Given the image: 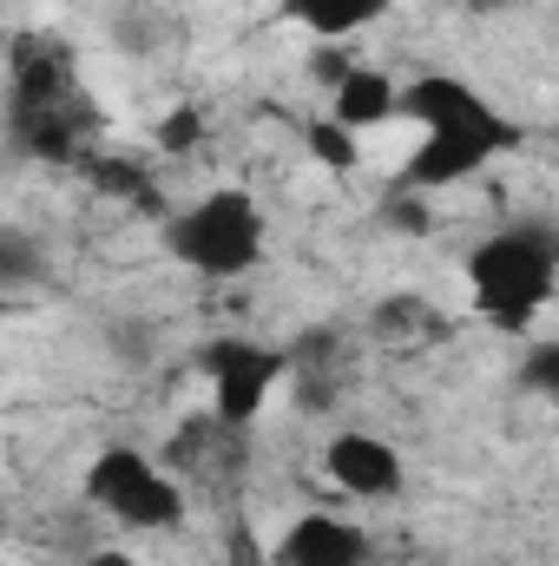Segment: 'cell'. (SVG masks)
I'll use <instances>...</instances> for the list:
<instances>
[{
	"instance_id": "obj_8",
	"label": "cell",
	"mask_w": 559,
	"mask_h": 566,
	"mask_svg": "<svg viewBox=\"0 0 559 566\" xmlns=\"http://www.w3.org/2000/svg\"><path fill=\"white\" fill-rule=\"evenodd\" d=\"M277 566H369V534L342 514H303L283 527Z\"/></svg>"
},
{
	"instance_id": "obj_16",
	"label": "cell",
	"mask_w": 559,
	"mask_h": 566,
	"mask_svg": "<svg viewBox=\"0 0 559 566\" xmlns=\"http://www.w3.org/2000/svg\"><path fill=\"white\" fill-rule=\"evenodd\" d=\"M158 145H165V151H191V145H198V113H191V106H171V113L158 119Z\"/></svg>"
},
{
	"instance_id": "obj_18",
	"label": "cell",
	"mask_w": 559,
	"mask_h": 566,
	"mask_svg": "<svg viewBox=\"0 0 559 566\" xmlns=\"http://www.w3.org/2000/svg\"><path fill=\"white\" fill-rule=\"evenodd\" d=\"M86 566H133V560H126L119 547H99V554H93V560H86Z\"/></svg>"
},
{
	"instance_id": "obj_14",
	"label": "cell",
	"mask_w": 559,
	"mask_h": 566,
	"mask_svg": "<svg viewBox=\"0 0 559 566\" xmlns=\"http://www.w3.org/2000/svg\"><path fill=\"white\" fill-rule=\"evenodd\" d=\"M0 283H33V244H27V231H0Z\"/></svg>"
},
{
	"instance_id": "obj_6",
	"label": "cell",
	"mask_w": 559,
	"mask_h": 566,
	"mask_svg": "<svg viewBox=\"0 0 559 566\" xmlns=\"http://www.w3.org/2000/svg\"><path fill=\"white\" fill-rule=\"evenodd\" d=\"M323 474H329L342 494H356V501H395L402 481H409L395 441H389V434H369V428H342V434H329V448H323Z\"/></svg>"
},
{
	"instance_id": "obj_13",
	"label": "cell",
	"mask_w": 559,
	"mask_h": 566,
	"mask_svg": "<svg viewBox=\"0 0 559 566\" xmlns=\"http://www.w3.org/2000/svg\"><path fill=\"white\" fill-rule=\"evenodd\" d=\"M520 389H527V396H547V402H559V336H540V343H527V363H520Z\"/></svg>"
},
{
	"instance_id": "obj_7",
	"label": "cell",
	"mask_w": 559,
	"mask_h": 566,
	"mask_svg": "<svg viewBox=\"0 0 559 566\" xmlns=\"http://www.w3.org/2000/svg\"><path fill=\"white\" fill-rule=\"evenodd\" d=\"M13 113H46L73 99V53L53 33H20L13 40Z\"/></svg>"
},
{
	"instance_id": "obj_11",
	"label": "cell",
	"mask_w": 559,
	"mask_h": 566,
	"mask_svg": "<svg viewBox=\"0 0 559 566\" xmlns=\"http://www.w3.org/2000/svg\"><path fill=\"white\" fill-rule=\"evenodd\" d=\"M376 336L382 343H441L447 336V316L428 303V296H389L376 310Z\"/></svg>"
},
{
	"instance_id": "obj_12",
	"label": "cell",
	"mask_w": 559,
	"mask_h": 566,
	"mask_svg": "<svg viewBox=\"0 0 559 566\" xmlns=\"http://www.w3.org/2000/svg\"><path fill=\"white\" fill-rule=\"evenodd\" d=\"M356 139H362V133H349L342 119H309V126H303L309 158L329 165V171H349V165H356Z\"/></svg>"
},
{
	"instance_id": "obj_9",
	"label": "cell",
	"mask_w": 559,
	"mask_h": 566,
	"mask_svg": "<svg viewBox=\"0 0 559 566\" xmlns=\"http://www.w3.org/2000/svg\"><path fill=\"white\" fill-rule=\"evenodd\" d=\"M329 119H342L349 133H376V126L402 119V86L382 66H349L329 86Z\"/></svg>"
},
{
	"instance_id": "obj_20",
	"label": "cell",
	"mask_w": 559,
	"mask_h": 566,
	"mask_svg": "<svg viewBox=\"0 0 559 566\" xmlns=\"http://www.w3.org/2000/svg\"><path fill=\"white\" fill-rule=\"evenodd\" d=\"M553 409H559V402H553Z\"/></svg>"
},
{
	"instance_id": "obj_15",
	"label": "cell",
	"mask_w": 559,
	"mask_h": 566,
	"mask_svg": "<svg viewBox=\"0 0 559 566\" xmlns=\"http://www.w3.org/2000/svg\"><path fill=\"white\" fill-rule=\"evenodd\" d=\"M382 218H389L402 238H421V231H428V198H421V191H395V198L382 205Z\"/></svg>"
},
{
	"instance_id": "obj_5",
	"label": "cell",
	"mask_w": 559,
	"mask_h": 566,
	"mask_svg": "<svg viewBox=\"0 0 559 566\" xmlns=\"http://www.w3.org/2000/svg\"><path fill=\"white\" fill-rule=\"evenodd\" d=\"M198 369H204V382H211V416L244 434V428L271 409V396L283 389V376H289L296 363H289V349L257 343V336H211V343L198 349Z\"/></svg>"
},
{
	"instance_id": "obj_4",
	"label": "cell",
	"mask_w": 559,
	"mask_h": 566,
	"mask_svg": "<svg viewBox=\"0 0 559 566\" xmlns=\"http://www.w3.org/2000/svg\"><path fill=\"white\" fill-rule=\"evenodd\" d=\"M402 119H415L421 139H461V145H481L494 158H507L514 145L527 139L481 86H467L461 73H415L402 86Z\"/></svg>"
},
{
	"instance_id": "obj_2",
	"label": "cell",
	"mask_w": 559,
	"mask_h": 566,
	"mask_svg": "<svg viewBox=\"0 0 559 566\" xmlns=\"http://www.w3.org/2000/svg\"><path fill=\"white\" fill-rule=\"evenodd\" d=\"M165 251L211 283L251 277L264 264V211H257L251 191L218 185V191H204V198H191L184 211L165 218Z\"/></svg>"
},
{
	"instance_id": "obj_19",
	"label": "cell",
	"mask_w": 559,
	"mask_h": 566,
	"mask_svg": "<svg viewBox=\"0 0 559 566\" xmlns=\"http://www.w3.org/2000/svg\"><path fill=\"white\" fill-rule=\"evenodd\" d=\"M474 13H507V7H520V0H467Z\"/></svg>"
},
{
	"instance_id": "obj_17",
	"label": "cell",
	"mask_w": 559,
	"mask_h": 566,
	"mask_svg": "<svg viewBox=\"0 0 559 566\" xmlns=\"http://www.w3.org/2000/svg\"><path fill=\"white\" fill-rule=\"evenodd\" d=\"M93 178H99V191H119V198H145L139 165H126V158H99V165H93Z\"/></svg>"
},
{
	"instance_id": "obj_10",
	"label": "cell",
	"mask_w": 559,
	"mask_h": 566,
	"mask_svg": "<svg viewBox=\"0 0 559 566\" xmlns=\"http://www.w3.org/2000/svg\"><path fill=\"white\" fill-rule=\"evenodd\" d=\"M389 7H395V0H277L283 20H296V27L316 33L323 46H336V40H349V33H362V27H376Z\"/></svg>"
},
{
	"instance_id": "obj_3",
	"label": "cell",
	"mask_w": 559,
	"mask_h": 566,
	"mask_svg": "<svg viewBox=\"0 0 559 566\" xmlns=\"http://www.w3.org/2000/svg\"><path fill=\"white\" fill-rule=\"evenodd\" d=\"M86 501H93L106 521L133 527V534H178V527H184V488L171 481V468H158L145 448H133V441H113V448L93 454V468H86Z\"/></svg>"
},
{
	"instance_id": "obj_1",
	"label": "cell",
	"mask_w": 559,
	"mask_h": 566,
	"mask_svg": "<svg viewBox=\"0 0 559 566\" xmlns=\"http://www.w3.org/2000/svg\"><path fill=\"white\" fill-rule=\"evenodd\" d=\"M467 296L494 329H534V316L553 303L559 290V224L553 218H514L500 231H487L467 264Z\"/></svg>"
}]
</instances>
